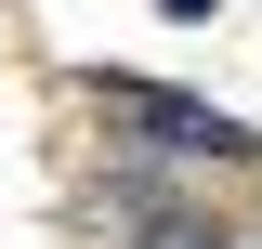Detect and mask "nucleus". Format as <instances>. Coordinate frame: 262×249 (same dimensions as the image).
Wrapping results in <instances>:
<instances>
[{
    "label": "nucleus",
    "mask_w": 262,
    "mask_h": 249,
    "mask_svg": "<svg viewBox=\"0 0 262 249\" xmlns=\"http://www.w3.org/2000/svg\"><path fill=\"white\" fill-rule=\"evenodd\" d=\"M92 105L118 131H144L158 157H249L262 131L249 118H223V105H196V92H170V79H131V66H92Z\"/></svg>",
    "instance_id": "f257e3e1"
},
{
    "label": "nucleus",
    "mask_w": 262,
    "mask_h": 249,
    "mask_svg": "<svg viewBox=\"0 0 262 249\" xmlns=\"http://www.w3.org/2000/svg\"><path fill=\"white\" fill-rule=\"evenodd\" d=\"M170 13H210V0H170Z\"/></svg>",
    "instance_id": "f03ea898"
}]
</instances>
